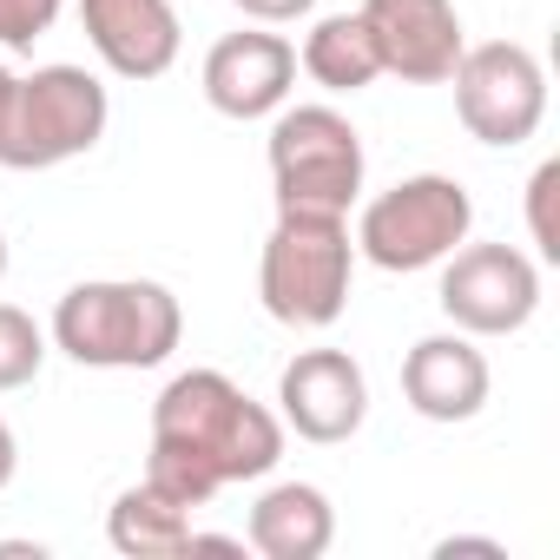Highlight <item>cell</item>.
<instances>
[{"mask_svg":"<svg viewBox=\"0 0 560 560\" xmlns=\"http://www.w3.org/2000/svg\"><path fill=\"white\" fill-rule=\"evenodd\" d=\"M152 442L191 448L211 462V475L231 481H264L284 462V422L264 402H250L224 370H185L159 389L152 402Z\"/></svg>","mask_w":560,"mask_h":560,"instance_id":"cell-1","label":"cell"},{"mask_svg":"<svg viewBox=\"0 0 560 560\" xmlns=\"http://www.w3.org/2000/svg\"><path fill=\"white\" fill-rule=\"evenodd\" d=\"M185 337V311L152 277H93L54 311V343L80 370H159Z\"/></svg>","mask_w":560,"mask_h":560,"instance_id":"cell-2","label":"cell"},{"mask_svg":"<svg viewBox=\"0 0 560 560\" xmlns=\"http://www.w3.org/2000/svg\"><path fill=\"white\" fill-rule=\"evenodd\" d=\"M350 277H357V237L343 218L277 211L264 257H257V298L277 324L330 330L350 304Z\"/></svg>","mask_w":560,"mask_h":560,"instance_id":"cell-3","label":"cell"},{"mask_svg":"<svg viewBox=\"0 0 560 560\" xmlns=\"http://www.w3.org/2000/svg\"><path fill=\"white\" fill-rule=\"evenodd\" d=\"M270 191H277V211L350 218L363 191V132L337 106H277Z\"/></svg>","mask_w":560,"mask_h":560,"instance_id":"cell-4","label":"cell"},{"mask_svg":"<svg viewBox=\"0 0 560 560\" xmlns=\"http://www.w3.org/2000/svg\"><path fill=\"white\" fill-rule=\"evenodd\" d=\"M113 100L86 67H34L14 80L8 126H0V165L8 172H54L106 139Z\"/></svg>","mask_w":560,"mask_h":560,"instance_id":"cell-5","label":"cell"},{"mask_svg":"<svg viewBox=\"0 0 560 560\" xmlns=\"http://www.w3.org/2000/svg\"><path fill=\"white\" fill-rule=\"evenodd\" d=\"M468 231H475L468 185L442 178V172H416V178H402V185H389L383 198L363 205L357 250L376 270H429L455 244H468Z\"/></svg>","mask_w":560,"mask_h":560,"instance_id":"cell-6","label":"cell"},{"mask_svg":"<svg viewBox=\"0 0 560 560\" xmlns=\"http://www.w3.org/2000/svg\"><path fill=\"white\" fill-rule=\"evenodd\" d=\"M455 113L481 145H527L547 119V73L527 47L514 40H488V47H462L455 60Z\"/></svg>","mask_w":560,"mask_h":560,"instance_id":"cell-7","label":"cell"},{"mask_svg":"<svg viewBox=\"0 0 560 560\" xmlns=\"http://www.w3.org/2000/svg\"><path fill=\"white\" fill-rule=\"evenodd\" d=\"M442 311L462 337H514L540 311V264L514 244H455L442 257Z\"/></svg>","mask_w":560,"mask_h":560,"instance_id":"cell-8","label":"cell"},{"mask_svg":"<svg viewBox=\"0 0 560 560\" xmlns=\"http://www.w3.org/2000/svg\"><path fill=\"white\" fill-rule=\"evenodd\" d=\"M277 402H284V429H298L304 442L330 448L350 442L370 416V376L350 350H298L277 376Z\"/></svg>","mask_w":560,"mask_h":560,"instance_id":"cell-9","label":"cell"},{"mask_svg":"<svg viewBox=\"0 0 560 560\" xmlns=\"http://www.w3.org/2000/svg\"><path fill=\"white\" fill-rule=\"evenodd\" d=\"M363 27L376 40L383 73L409 80V86H442L462 60V14L455 0H363Z\"/></svg>","mask_w":560,"mask_h":560,"instance_id":"cell-10","label":"cell"},{"mask_svg":"<svg viewBox=\"0 0 560 560\" xmlns=\"http://www.w3.org/2000/svg\"><path fill=\"white\" fill-rule=\"evenodd\" d=\"M291 86H298V47L284 34L244 27L205 54V100L224 119H270L291 100Z\"/></svg>","mask_w":560,"mask_h":560,"instance_id":"cell-11","label":"cell"},{"mask_svg":"<svg viewBox=\"0 0 560 560\" xmlns=\"http://www.w3.org/2000/svg\"><path fill=\"white\" fill-rule=\"evenodd\" d=\"M80 27L119 80H165L185 47L172 0H80Z\"/></svg>","mask_w":560,"mask_h":560,"instance_id":"cell-12","label":"cell"},{"mask_svg":"<svg viewBox=\"0 0 560 560\" xmlns=\"http://www.w3.org/2000/svg\"><path fill=\"white\" fill-rule=\"evenodd\" d=\"M494 376H488V357L475 350V337L448 330V337H422L409 357H402V396L422 422H468L481 416Z\"/></svg>","mask_w":560,"mask_h":560,"instance_id":"cell-13","label":"cell"},{"mask_svg":"<svg viewBox=\"0 0 560 560\" xmlns=\"http://www.w3.org/2000/svg\"><path fill=\"white\" fill-rule=\"evenodd\" d=\"M244 534L264 560H324L330 540H337V508L311 481H277V488L257 494Z\"/></svg>","mask_w":560,"mask_h":560,"instance_id":"cell-14","label":"cell"},{"mask_svg":"<svg viewBox=\"0 0 560 560\" xmlns=\"http://www.w3.org/2000/svg\"><path fill=\"white\" fill-rule=\"evenodd\" d=\"M106 540L132 560H172L191 547V508H178L172 494H159L145 475L132 488H119L113 514H106Z\"/></svg>","mask_w":560,"mask_h":560,"instance_id":"cell-15","label":"cell"},{"mask_svg":"<svg viewBox=\"0 0 560 560\" xmlns=\"http://www.w3.org/2000/svg\"><path fill=\"white\" fill-rule=\"evenodd\" d=\"M298 67H304L324 93H363V86L383 80V60H376V40H370L363 14H324V21L304 34Z\"/></svg>","mask_w":560,"mask_h":560,"instance_id":"cell-16","label":"cell"},{"mask_svg":"<svg viewBox=\"0 0 560 560\" xmlns=\"http://www.w3.org/2000/svg\"><path fill=\"white\" fill-rule=\"evenodd\" d=\"M145 481L159 488V494H172L178 508H205L224 481L211 475V462L205 455H191V448H172V442H152V455H145Z\"/></svg>","mask_w":560,"mask_h":560,"instance_id":"cell-17","label":"cell"},{"mask_svg":"<svg viewBox=\"0 0 560 560\" xmlns=\"http://www.w3.org/2000/svg\"><path fill=\"white\" fill-rule=\"evenodd\" d=\"M47 363V337L27 311L14 304H0V389H27Z\"/></svg>","mask_w":560,"mask_h":560,"instance_id":"cell-18","label":"cell"},{"mask_svg":"<svg viewBox=\"0 0 560 560\" xmlns=\"http://www.w3.org/2000/svg\"><path fill=\"white\" fill-rule=\"evenodd\" d=\"M553 191H560V159H547L534 178H527V231H534V250L553 264L560 257V231H553Z\"/></svg>","mask_w":560,"mask_h":560,"instance_id":"cell-19","label":"cell"},{"mask_svg":"<svg viewBox=\"0 0 560 560\" xmlns=\"http://www.w3.org/2000/svg\"><path fill=\"white\" fill-rule=\"evenodd\" d=\"M60 0H0V47H34L40 34H54Z\"/></svg>","mask_w":560,"mask_h":560,"instance_id":"cell-20","label":"cell"},{"mask_svg":"<svg viewBox=\"0 0 560 560\" xmlns=\"http://www.w3.org/2000/svg\"><path fill=\"white\" fill-rule=\"evenodd\" d=\"M311 8H317V0H237V14L257 21V27H291V21H304Z\"/></svg>","mask_w":560,"mask_h":560,"instance_id":"cell-21","label":"cell"},{"mask_svg":"<svg viewBox=\"0 0 560 560\" xmlns=\"http://www.w3.org/2000/svg\"><path fill=\"white\" fill-rule=\"evenodd\" d=\"M435 553H442V560H455V553H488V560H501V540H468V534H455V540H442Z\"/></svg>","mask_w":560,"mask_h":560,"instance_id":"cell-22","label":"cell"},{"mask_svg":"<svg viewBox=\"0 0 560 560\" xmlns=\"http://www.w3.org/2000/svg\"><path fill=\"white\" fill-rule=\"evenodd\" d=\"M14 468H21V442H14V429H8V416H0V488L14 481Z\"/></svg>","mask_w":560,"mask_h":560,"instance_id":"cell-23","label":"cell"},{"mask_svg":"<svg viewBox=\"0 0 560 560\" xmlns=\"http://www.w3.org/2000/svg\"><path fill=\"white\" fill-rule=\"evenodd\" d=\"M8 100H14V73L0 67V126H8Z\"/></svg>","mask_w":560,"mask_h":560,"instance_id":"cell-24","label":"cell"},{"mask_svg":"<svg viewBox=\"0 0 560 560\" xmlns=\"http://www.w3.org/2000/svg\"><path fill=\"white\" fill-rule=\"evenodd\" d=\"M0 277H8V237H0Z\"/></svg>","mask_w":560,"mask_h":560,"instance_id":"cell-25","label":"cell"}]
</instances>
